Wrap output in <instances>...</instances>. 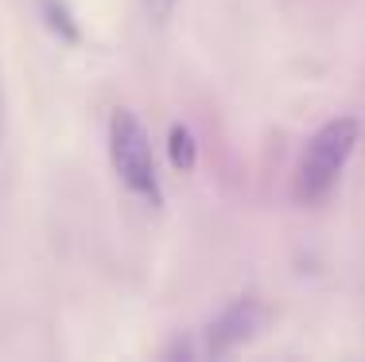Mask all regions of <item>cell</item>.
<instances>
[{
  "label": "cell",
  "instance_id": "3957f363",
  "mask_svg": "<svg viewBox=\"0 0 365 362\" xmlns=\"http://www.w3.org/2000/svg\"><path fill=\"white\" fill-rule=\"evenodd\" d=\"M260 323H264V308H260L257 296L233 300L218 320L206 327V355H230V351L241 347Z\"/></svg>",
  "mask_w": 365,
  "mask_h": 362
},
{
  "label": "cell",
  "instance_id": "277c9868",
  "mask_svg": "<svg viewBox=\"0 0 365 362\" xmlns=\"http://www.w3.org/2000/svg\"><path fill=\"white\" fill-rule=\"evenodd\" d=\"M195 156H198L195 133H190L187 125H175V129H171V160H175V168L190 171V168H195Z\"/></svg>",
  "mask_w": 365,
  "mask_h": 362
},
{
  "label": "cell",
  "instance_id": "52a82bcc",
  "mask_svg": "<svg viewBox=\"0 0 365 362\" xmlns=\"http://www.w3.org/2000/svg\"><path fill=\"white\" fill-rule=\"evenodd\" d=\"M0 133H4V101H0Z\"/></svg>",
  "mask_w": 365,
  "mask_h": 362
},
{
  "label": "cell",
  "instance_id": "7a4b0ae2",
  "mask_svg": "<svg viewBox=\"0 0 365 362\" xmlns=\"http://www.w3.org/2000/svg\"><path fill=\"white\" fill-rule=\"evenodd\" d=\"M109 156L117 168L120 183L144 199L148 206H160L163 191H160V176H155V160H152V141L148 129L140 125V117L133 109H113L109 117Z\"/></svg>",
  "mask_w": 365,
  "mask_h": 362
},
{
  "label": "cell",
  "instance_id": "8992f818",
  "mask_svg": "<svg viewBox=\"0 0 365 362\" xmlns=\"http://www.w3.org/2000/svg\"><path fill=\"white\" fill-rule=\"evenodd\" d=\"M179 0H144V12L152 16V24H168L171 12H175Z\"/></svg>",
  "mask_w": 365,
  "mask_h": 362
},
{
  "label": "cell",
  "instance_id": "5b68a950",
  "mask_svg": "<svg viewBox=\"0 0 365 362\" xmlns=\"http://www.w3.org/2000/svg\"><path fill=\"white\" fill-rule=\"evenodd\" d=\"M43 8H47V16H51V28H63V36L66 39H78V28L71 24V16H66V8L58 4V0H43Z\"/></svg>",
  "mask_w": 365,
  "mask_h": 362
},
{
  "label": "cell",
  "instance_id": "6da1fadb",
  "mask_svg": "<svg viewBox=\"0 0 365 362\" xmlns=\"http://www.w3.org/2000/svg\"><path fill=\"white\" fill-rule=\"evenodd\" d=\"M358 133H361L358 117H334L311 136L307 152H303V164H299V176H295V199L315 206L334 191L346 160L354 156Z\"/></svg>",
  "mask_w": 365,
  "mask_h": 362
}]
</instances>
